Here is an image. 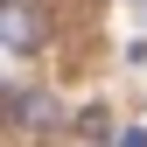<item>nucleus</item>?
<instances>
[{
	"label": "nucleus",
	"mask_w": 147,
	"mask_h": 147,
	"mask_svg": "<svg viewBox=\"0 0 147 147\" xmlns=\"http://www.w3.org/2000/svg\"><path fill=\"white\" fill-rule=\"evenodd\" d=\"M56 119H63V105L49 98V91H28V84H0V126H14V133H49Z\"/></svg>",
	"instance_id": "1"
},
{
	"label": "nucleus",
	"mask_w": 147,
	"mask_h": 147,
	"mask_svg": "<svg viewBox=\"0 0 147 147\" xmlns=\"http://www.w3.org/2000/svg\"><path fill=\"white\" fill-rule=\"evenodd\" d=\"M0 42H7L14 56L42 49V14H35L28 0H0Z\"/></svg>",
	"instance_id": "2"
},
{
	"label": "nucleus",
	"mask_w": 147,
	"mask_h": 147,
	"mask_svg": "<svg viewBox=\"0 0 147 147\" xmlns=\"http://www.w3.org/2000/svg\"><path fill=\"white\" fill-rule=\"evenodd\" d=\"M77 133H84V140L105 133V105H84V112H77Z\"/></svg>",
	"instance_id": "3"
},
{
	"label": "nucleus",
	"mask_w": 147,
	"mask_h": 147,
	"mask_svg": "<svg viewBox=\"0 0 147 147\" xmlns=\"http://www.w3.org/2000/svg\"><path fill=\"white\" fill-rule=\"evenodd\" d=\"M119 147H147V126H126V133H119Z\"/></svg>",
	"instance_id": "4"
}]
</instances>
